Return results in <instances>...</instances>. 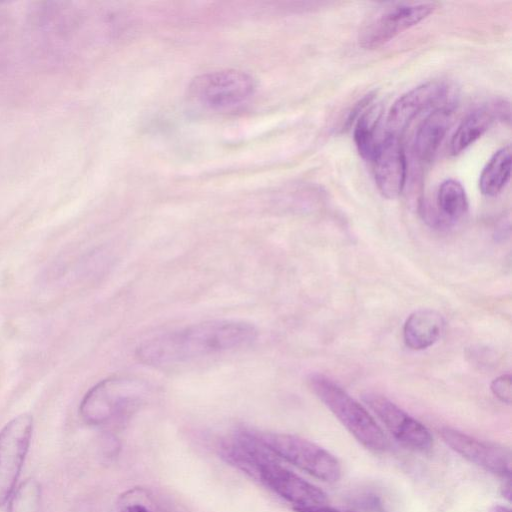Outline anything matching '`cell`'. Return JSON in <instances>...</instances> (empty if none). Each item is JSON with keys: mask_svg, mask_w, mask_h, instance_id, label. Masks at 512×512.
I'll return each instance as SVG.
<instances>
[{"mask_svg": "<svg viewBox=\"0 0 512 512\" xmlns=\"http://www.w3.org/2000/svg\"><path fill=\"white\" fill-rule=\"evenodd\" d=\"M256 337L250 323L210 320L150 338L137 347L136 357L146 365L163 366L245 347Z\"/></svg>", "mask_w": 512, "mask_h": 512, "instance_id": "6da1fadb", "label": "cell"}, {"mask_svg": "<svg viewBox=\"0 0 512 512\" xmlns=\"http://www.w3.org/2000/svg\"><path fill=\"white\" fill-rule=\"evenodd\" d=\"M308 385L316 397L331 411L354 438L369 450L387 447V438L371 414L331 378L313 373Z\"/></svg>", "mask_w": 512, "mask_h": 512, "instance_id": "7a4b0ae2", "label": "cell"}, {"mask_svg": "<svg viewBox=\"0 0 512 512\" xmlns=\"http://www.w3.org/2000/svg\"><path fill=\"white\" fill-rule=\"evenodd\" d=\"M254 433L257 439L277 458H281L325 482H335L340 478V462L321 446L286 433Z\"/></svg>", "mask_w": 512, "mask_h": 512, "instance_id": "3957f363", "label": "cell"}, {"mask_svg": "<svg viewBox=\"0 0 512 512\" xmlns=\"http://www.w3.org/2000/svg\"><path fill=\"white\" fill-rule=\"evenodd\" d=\"M437 2H386L379 4L366 18L359 33L365 49L378 48L433 13Z\"/></svg>", "mask_w": 512, "mask_h": 512, "instance_id": "277c9868", "label": "cell"}, {"mask_svg": "<svg viewBox=\"0 0 512 512\" xmlns=\"http://www.w3.org/2000/svg\"><path fill=\"white\" fill-rule=\"evenodd\" d=\"M146 391L145 383L137 379H104L85 394L80 404V415L90 424L107 422L135 408L144 398Z\"/></svg>", "mask_w": 512, "mask_h": 512, "instance_id": "5b68a950", "label": "cell"}, {"mask_svg": "<svg viewBox=\"0 0 512 512\" xmlns=\"http://www.w3.org/2000/svg\"><path fill=\"white\" fill-rule=\"evenodd\" d=\"M255 82L247 73L226 69L196 77L190 95L202 106L215 111L236 109L247 103L255 92Z\"/></svg>", "mask_w": 512, "mask_h": 512, "instance_id": "8992f818", "label": "cell"}, {"mask_svg": "<svg viewBox=\"0 0 512 512\" xmlns=\"http://www.w3.org/2000/svg\"><path fill=\"white\" fill-rule=\"evenodd\" d=\"M33 426L32 415L23 413L0 430V506L15 490L31 443Z\"/></svg>", "mask_w": 512, "mask_h": 512, "instance_id": "52a82bcc", "label": "cell"}, {"mask_svg": "<svg viewBox=\"0 0 512 512\" xmlns=\"http://www.w3.org/2000/svg\"><path fill=\"white\" fill-rule=\"evenodd\" d=\"M362 398L402 445L420 452L431 449L433 438L429 430L390 399L374 392H368Z\"/></svg>", "mask_w": 512, "mask_h": 512, "instance_id": "ba28073f", "label": "cell"}, {"mask_svg": "<svg viewBox=\"0 0 512 512\" xmlns=\"http://www.w3.org/2000/svg\"><path fill=\"white\" fill-rule=\"evenodd\" d=\"M258 477L277 495L290 502L293 508L327 504L326 494L320 488L283 467L276 459L261 464Z\"/></svg>", "mask_w": 512, "mask_h": 512, "instance_id": "9c48e42d", "label": "cell"}, {"mask_svg": "<svg viewBox=\"0 0 512 512\" xmlns=\"http://www.w3.org/2000/svg\"><path fill=\"white\" fill-rule=\"evenodd\" d=\"M443 441L469 462L502 477H510L511 454L506 448L482 441L449 427L441 428Z\"/></svg>", "mask_w": 512, "mask_h": 512, "instance_id": "30bf717a", "label": "cell"}, {"mask_svg": "<svg viewBox=\"0 0 512 512\" xmlns=\"http://www.w3.org/2000/svg\"><path fill=\"white\" fill-rule=\"evenodd\" d=\"M448 87L440 81L423 83L399 97L387 116V134L398 137L424 110L438 105L447 98Z\"/></svg>", "mask_w": 512, "mask_h": 512, "instance_id": "8fae6325", "label": "cell"}, {"mask_svg": "<svg viewBox=\"0 0 512 512\" xmlns=\"http://www.w3.org/2000/svg\"><path fill=\"white\" fill-rule=\"evenodd\" d=\"M371 162L380 193L388 199L397 198L403 191L407 171L405 153L399 138L387 134L380 140Z\"/></svg>", "mask_w": 512, "mask_h": 512, "instance_id": "7c38bea8", "label": "cell"}, {"mask_svg": "<svg viewBox=\"0 0 512 512\" xmlns=\"http://www.w3.org/2000/svg\"><path fill=\"white\" fill-rule=\"evenodd\" d=\"M452 114L448 103L437 106L418 127L413 151L420 161L428 162L434 157L451 125Z\"/></svg>", "mask_w": 512, "mask_h": 512, "instance_id": "4fadbf2b", "label": "cell"}, {"mask_svg": "<svg viewBox=\"0 0 512 512\" xmlns=\"http://www.w3.org/2000/svg\"><path fill=\"white\" fill-rule=\"evenodd\" d=\"M444 326V318L438 311L429 308L416 310L404 323V342L415 351L427 349L438 341Z\"/></svg>", "mask_w": 512, "mask_h": 512, "instance_id": "5bb4252c", "label": "cell"}, {"mask_svg": "<svg viewBox=\"0 0 512 512\" xmlns=\"http://www.w3.org/2000/svg\"><path fill=\"white\" fill-rule=\"evenodd\" d=\"M505 111L502 103L481 106L470 112L459 124L450 143V150L457 155L480 138Z\"/></svg>", "mask_w": 512, "mask_h": 512, "instance_id": "9a60e30c", "label": "cell"}, {"mask_svg": "<svg viewBox=\"0 0 512 512\" xmlns=\"http://www.w3.org/2000/svg\"><path fill=\"white\" fill-rule=\"evenodd\" d=\"M436 205L438 209V224H454L459 221L468 210V200L465 190L460 182L447 179L439 186Z\"/></svg>", "mask_w": 512, "mask_h": 512, "instance_id": "2e32d148", "label": "cell"}, {"mask_svg": "<svg viewBox=\"0 0 512 512\" xmlns=\"http://www.w3.org/2000/svg\"><path fill=\"white\" fill-rule=\"evenodd\" d=\"M511 148L502 147L489 159L479 178V189L487 196H495L501 192L510 179Z\"/></svg>", "mask_w": 512, "mask_h": 512, "instance_id": "e0dca14e", "label": "cell"}, {"mask_svg": "<svg viewBox=\"0 0 512 512\" xmlns=\"http://www.w3.org/2000/svg\"><path fill=\"white\" fill-rule=\"evenodd\" d=\"M378 118L377 110L375 112V108H371L359 116L354 127L353 138L357 150L368 161L372 160L380 142L375 134Z\"/></svg>", "mask_w": 512, "mask_h": 512, "instance_id": "ac0fdd59", "label": "cell"}, {"mask_svg": "<svg viewBox=\"0 0 512 512\" xmlns=\"http://www.w3.org/2000/svg\"><path fill=\"white\" fill-rule=\"evenodd\" d=\"M41 488L33 479L23 482L10 497L9 512H40Z\"/></svg>", "mask_w": 512, "mask_h": 512, "instance_id": "d6986e66", "label": "cell"}, {"mask_svg": "<svg viewBox=\"0 0 512 512\" xmlns=\"http://www.w3.org/2000/svg\"><path fill=\"white\" fill-rule=\"evenodd\" d=\"M156 504L153 498L140 488L127 491L119 499L121 512H165Z\"/></svg>", "mask_w": 512, "mask_h": 512, "instance_id": "ffe728a7", "label": "cell"}, {"mask_svg": "<svg viewBox=\"0 0 512 512\" xmlns=\"http://www.w3.org/2000/svg\"><path fill=\"white\" fill-rule=\"evenodd\" d=\"M490 389L494 396L506 404L511 403L512 399V382L510 374H503L495 378L490 385Z\"/></svg>", "mask_w": 512, "mask_h": 512, "instance_id": "44dd1931", "label": "cell"}, {"mask_svg": "<svg viewBox=\"0 0 512 512\" xmlns=\"http://www.w3.org/2000/svg\"><path fill=\"white\" fill-rule=\"evenodd\" d=\"M295 512H344L327 505L305 507V508H293Z\"/></svg>", "mask_w": 512, "mask_h": 512, "instance_id": "7402d4cb", "label": "cell"}, {"mask_svg": "<svg viewBox=\"0 0 512 512\" xmlns=\"http://www.w3.org/2000/svg\"><path fill=\"white\" fill-rule=\"evenodd\" d=\"M490 512H511L510 509L506 506H503V505H494L491 509H490Z\"/></svg>", "mask_w": 512, "mask_h": 512, "instance_id": "603a6c76", "label": "cell"}, {"mask_svg": "<svg viewBox=\"0 0 512 512\" xmlns=\"http://www.w3.org/2000/svg\"><path fill=\"white\" fill-rule=\"evenodd\" d=\"M503 495L510 500L511 492H510V483L508 482L506 485H504L502 489Z\"/></svg>", "mask_w": 512, "mask_h": 512, "instance_id": "cb8c5ba5", "label": "cell"}]
</instances>
